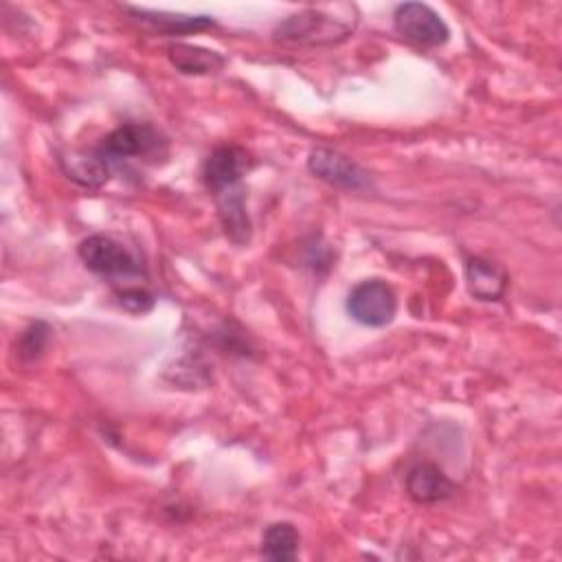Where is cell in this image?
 Segmentation results:
<instances>
[{
	"instance_id": "4",
	"label": "cell",
	"mask_w": 562,
	"mask_h": 562,
	"mask_svg": "<svg viewBox=\"0 0 562 562\" xmlns=\"http://www.w3.org/2000/svg\"><path fill=\"white\" fill-rule=\"evenodd\" d=\"M349 26L338 22L331 15H325L316 9H307L285 18L277 29L274 37L292 44H336L349 35Z\"/></svg>"
},
{
	"instance_id": "14",
	"label": "cell",
	"mask_w": 562,
	"mask_h": 562,
	"mask_svg": "<svg viewBox=\"0 0 562 562\" xmlns=\"http://www.w3.org/2000/svg\"><path fill=\"white\" fill-rule=\"evenodd\" d=\"M299 531L292 522H272L261 536V555L274 562H288L299 555Z\"/></svg>"
},
{
	"instance_id": "13",
	"label": "cell",
	"mask_w": 562,
	"mask_h": 562,
	"mask_svg": "<svg viewBox=\"0 0 562 562\" xmlns=\"http://www.w3.org/2000/svg\"><path fill=\"white\" fill-rule=\"evenodd\" d=\"M167 57L176 66V70H180L184 75H209V72L220 70L226 61L215 50L193 46V44H184V42L169 44L167 46Z\"/></svg>"
},
{
	"instance_id": "11",
	"label": "cell",
	"mask_w": 562,
	"mask_h": 562,
	"mask_svg": "<svg viewBox=\"0 0 562 562\" xmlns=\"http://www.w3.org/2000/svg\"><path fill=\"white\" fill-rule=\"evenodd\" d=\"M217 200V213L224 233L235 244H246L250 239V220L244 204V189L235 187L231 191H224L215 195Z\"/></svg>"
},
{
	"instance_id": "1",
	"label": "cell",
	"mask_w": 562,
	"mask_h": 562,
	"mask_svg": "<svg viewBox=\"0 0 562 562\" xmlns=\"http://www.w3.org/2000/svg\"><path fill=\"white\" fill-rule=\"evenodd\" d=\"M77 255L83 266L101 277H132L140 274L143 266L136 255L116 237L94 233L79 241Z\"/></svg>"
},
{
	"instance_id": "12",
	"label": "cell",
	"mask_w": 562,
	"mask_h": 562,
	"mask_svg": "<svg viewBox=\"0 0 562 562\" xmlns=\"http://www.w3.org/2000/svg\"><path fill=\"white\" fill-rule=\"evenodd\" d=\"M127 11L143 24L167 33V35H180L191 31H204L215 26V20L211 15H182V13H165V11H147V9H134L127 7Z\"/></svg>"
},
{
	"instance_id": "9",
	"label": "cell",
	"mask_w": 562,
	"mask_h": 562,
	"mask_svg": "<svg viewBox=\"0 0 562 562\" xmlns=\"http://www.w3.org/2000/svg\"><path fill=\"white\" fill-rule=\"evenodd\" d=\"M507 272L501 263L485 257L465 261V285L476 301H498L507 290Z\"/></svg>"
},
{
	"instance_id": "3",
	"label": "cell",
	"mask_w": 562,
	"mask_h": 562,
	"mask_svg": "<svg viewBox=\"0 0 562 562\" xmlns=\"http://www.w3.org/2000/svg\"><path fill=\"white\" fill-rule=\"evenodd\" d=\"M349 316L367 327H384L395 318L397 296L382 279H364L347 296Z\"/></svg>"
},
{
	"instance_id": "2",
	"label": "cell",
	"mask_w": 562,
	"mask_h": 562,
	"mask_svg": "<svg viewBox=\"0 0 562 562\" xmlns=\"http://www.w3.org/2000/svg\"><path fill=\"white\" fill-rule=\"evenodd\" d=\"M99 156L105 158L108 165L123 160H140L156 158L165 154L162 136L147 123H125L112 130L97 147Z\"/></svg>"
},
{
	"instance_id": "15",
	"label": "cell",
	"mask_w": 562,
	"mask_h": 562,
	"mask_svg": "<svg viewBox=\"0 0 562 562\" xmlns=\"http://www.w3.org/2000/svg\"><path fill=\"white\" fill-rule=\"evenodd\" d=\"M48 334H50V329H48V325L42 323V321L29 325V327L22 331V336H20L18 356H20L22 360H35V358L44 351V347H46V342H48Z\"/></svg>"
},
{
	"instance_id": "8",
	"label": "cell",
	"mask_w": 562,
	"mask_h": 562,
	"mask_svg": "<svg viewBox=\"0 0 562 562\" xmlns=\"http://www.w3.org/2000/svg\"><path fill=\"white\" fill-rule=\"evenodd\" d=\"M406 494L422 505L439 503L457 492V483L432 461H419L406 472Z\"/></svg>"
},
{
	"instance_id": "10",
	"label": "cell",
	"mask_w": 562,
	"mask_h": 562,
	"mask_svg": "<svg viewBox=\"0 0 562 562\" xmlns=\"http://www.w3.org/2000/svg\"><path fill=\"white\" fill-rule=\"evenodd\" d=\"M59 165L72 182H77L86 189H99L110 180V165L105 162L103 156H99L97 149L72 151V154L59 158Z\"/></svg>"
},
{
	"instance_id": "7",
	"label": "cell",
	"mask_w": 562,
	"mask_h": 562,
	"mask_svg": "<svg viewBox=\"0 0 562 562\" xmlns=\"http://www.w3.org/2000/svg\"><path fill=\"white\" fill-rule=\"evenodd\" d=\"M252 158L239 145H220L215 147L204 165H202V180L213 195L231 191L239 187L241 178L250 171Z\"/></svg>"
},
{
	"instance_id": "16",
	"label": "cell",
	"mask_w": 562,
	"mask_h": 562,
	"mask_svg": "<svg viewBox=\"0 0 562 562\" xmlns=\"http://www.w3.org/2000/svg\"><path fill=\"white\" fill-rule=\"evenodd\" d=\"M119 303L132 314H145L154 307V294L143 288H125L119 292Z\"/></svg>"
},
{
	"instance_id": "6",
	"label": "cell",
	"mask_w": 562,
	"mask_h": 562,
	"mask_svg": "<svg viewBox=\"0 0 562 562\" xmlns=\"http://www.w3.org/2000/svg\"><path fill=\"white\" fill-rule=\"evenodd\" d=\"M307 169L318 180L342 191H364L371 187L369 173L356 160L327 147H316L310 151Z\"/></svg>"
},
{
	"instance_id": "5",
	"label": "cell",
	"mask_w": 562,
	"mask_h": 562,
	"mask_svg": "<svg viewBox=\"0 0 562 562\" xmlns=\"http://www.w3.org/2000/svg\"><path fill=\"white\" fill-rule=\"evenodd\" d=\"M393 26L406 42L424 48L441 46L450 37L448 24L439 13L422 2L397 4L393 11Z\"/></svg>"
}]
</instances>
